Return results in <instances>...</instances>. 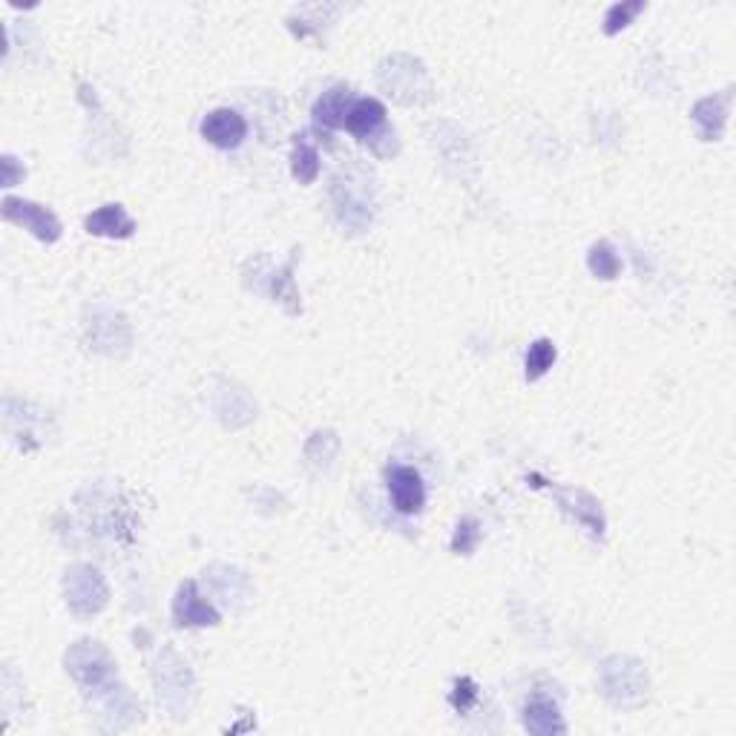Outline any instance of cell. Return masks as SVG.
<instances>
[{"mask_svg": "<svg viewBox=\"0 0 736 736\" xmlns=\"http://www.w3.org/2000/svg\"><path fill=\"white\" fill-rule=\"evenodd\" d=\"M524 725H527V731L538 736L564 734L567 731V725H564V719L558 713V705L550 702V699H544V696L532 699L524 708Z\"/></svg>", "mask_w": 736, "mask_h": 736, "instance_id": "cell-8", "label": "cell"}, {"mask_svg": "<svg viewBox=\"0 0 736 736\" xmlns=\"http://www.w3.org/2000/svg\"><path fill=\"white\" fill-rule=\"evenodd\" d=\"M87 230L92 236H110V239H127L133 236V219L121 205H104L87 216Z\"/></svg>", "mask_w": 736, "mask_h": 736, "instance_id": "cell-7", "label": "cell"}, {"mask_svg": "<svg viewBox=\"0 0 736 736\" xmlns=\"http://www.w3.org/2000/svg\"><path fill=\"white\" fill-rule=\"evenodd\" d=\"M245 136H248L245 115L230 110V107H219V110H213L202 118V138L219 150H236L245 141Z\"/></svg>", "mask_w": 736, "mask_h": 736, "instance_id": "cell-2", "label": "cell"}, {"mask_svg": "<svg viewBox=\"0 0 736 736\" xmlns=\"http://www.w3.org/2000/svg\"><path fill=\"white\" fill-rule=\"evenodd\" d=\"M587 265H590V271H593L598 279H616L621 271V259L607 242H596V245L590 248Z\"/></svg>", "mask_w": 736, "mask_h": 736, "instance_id": "cell-11", "label": "cell"}, {"mask_svg": "<svg viewBox=\"0 0 736 736\" xmlns=\"http://www.w3.org/2000/svg\"><path fill=\"white\" fill-rule=\"evenodd\" d=\"M386 124V107L377 98H360L351 104V110L345 115V130L351 136H360L371 141L374 133Z\"/></svg>", "mask_w": 736, "mask_h": 736, "instance_id": "cell-4", "label": "cell"}, {"mask_svg": "<svg viewBox=\"0 0 736 736\" xmlns=\"http://www.w3.org/2000/svg\"><path fill=\"white\" fill-rule=\"evenodd\" d=\"M642 9L644 3H616V6H610V9H607V18H604V32H607V35H616V32L624 29V26L633 21Z\"/></svg>", "mask_w": 736, "mask_h": 736, "instance_id": "cell-12", "label": "cell"}, {"mask_svg": "<svg viewBox=\"0 0 736 736\" xmlns=\"http://www.w3.org/2000/svg\"><path fill=\"white\" fill-rule=\"evenodd\" d=\"M475 699H478L475 682H472V679H458V682H455V693H452V705H455L458 711H466Z\"/></svg>", "mask_w": 736, "mask_h": 736, "instance_id": "cell-14", "label": "cell"}, {"mask_svg": "<svg viewBox=\"0 0 736 736\" xmlns=\"http://www.w3.org/2000/svg\"><path fill=\"white\" fill-rule=\"evenodd\" d=\"M555 357H558V351H555V343H552V340H535V343L529 345V351H527V380L529 383L541 380V377H544V374H547V371L552 368Z\"/></svg>", "mask_w": 736, "mask_h": 736, "instance_id": "cell-10", "label": "cell"}, {"mask_svg": "<svg viewBox=\"0 0 736 736\" xmlns=\"http://www.w3.org/2000/svg\"><path fill=\"white\" fill-rule=\"evenodd\" d=\"M478 541H481V529H478V521H472V518H463L455 529V538H452V550L463 552V555H469V552L478 547Z\"/></svg>", "mask_w": 736, "mask_h": 736, "instance_id": "cell-13", "label": "cell"}, {"mask_svg": "<svg viewBox=\"0 0 736 736\" xmlns=\"http://www.w3.org/2000/svg\"><path fill=\"white\" fill-rule=\"evenodd\" d=\"M291 170H294V179L302 184L317 179V173H320V153H317V147L308 141V136L297 138L294 156H291Z\"/></svg>", "mask_w": 736, "mask_h": 736, "instance_id": "cell-9", "label": "cell"}, {"mask_svg": "<svg viewBox=\"0 0 736 736\" xmlns=\"http://www.w3.org/2000/svg\"><path fill=\"white\" fill-rule=\"evenodd\" d=\"M386 486H389L391 506L400 515H417L426 504V486H423L420 472L412 466H403V463L389 466L386 469Z\"/></svg>", "mask_w": 736, "mask_h": 736, "instance_id": "cell-1", "label": "cell"}, {"mask_svg": "<svg viewBox=\"0 0 736 736\" xmlns=\"http://www.w3.org/2000/svg\"><path fill=\"white\" fill-rule=\"evenodd\" d=\"M173 616H176V624H199V627H205V624H216L219 621V613L207 604L205 598L196 593V584L193 581H187L182 584V590H179V596H176V607H173Z\"/></svg>", "mask_w": 736, "mask_h": 736, "instance_id": "cell-5", "label": "cell"}, {"mask_svg": "<svg viewBox=\"0 0 736 736\" xmlns=\"http://www.w3.org/2000/svg\"><path fill=\"white\" fill-rule=\"evenodd\" d=\"M3 216L9 219V222H15V225H21V228L32 230L38 239H44V242H55L58 236H61V222L55 219V213L52 210H46V207L35 205V202H23V199H6L3 202Z\"/></svg>", "mask_w": 736, "mask_h": 736, "instance_id": "cell-3", "label": "cell"}, {"mask_svg": "<svg viewBox=\"0 0 736 736\" xmlns=\"http://www.w3.org/2000/svg\"><path fill=\"white\" fill-rule=\"evenodd\" d=\"M351 90L345 84H337L328 92H322L314 104V121L322 124L325 130H337V127H345V115L351 110Z\"/></svg>", "mask_w": 736, "mask_h": 736, "instance_id": "cell-6", "label": "cell"}]
</instances>
